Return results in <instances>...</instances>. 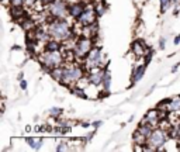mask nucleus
Segmentation results:
<instances>
[{"mask_svg":"<svg viewBox=\"0 0 180 152\" xmlns=\"http://www.w3.org/2000/svg\"><path fill=\"white\" fill-rule=\"evenodd\" d=\"M48 31L52 38L59 41H68L75 37V31L72 25L66 21V18H52L48 21Z\"/></svg>","mask_w":180,"mask_h":152,"instance_id":"nucleus-1","label":"nucleus"},{"mask_svg":"<svg viewBox=\"0 0 180 152\" xmlns=\"http://www.w3.org/2000/svg\"><path fill=\"white\" fill-rule=\"evenodd\" d=\"M38 59L46 73H49V70L54 68L64 65L65 62V56L61 51H44L42 54L38 55Z\"/></svg>","mask_w":180,"mask_h":152,"instance_id":"nucleus-2","label":"nucleus"},{"mask_svg":"<svg viewBox=\"0 0 180 152\" xmlns=\"http://www.w3.org/2000/svg\"><path fill=\"white\" fill-rule=\"evenodd\" d=\"M85 78V68L76 64H66L64 65V79L62 85L65 86H73L75 83L80 82Z\"/></svg>","mask_w":180,"mask_h":152,"instance_id":"nucleus-3","label":"nucleus"},{"mask_svg":"<svg viewBox=\"0 0 180 152\" xmlns=\"http://www.w3.org/2000/svg\"><path fill=\"white\" fill-rule=\"evenodd\" d=\"M169 138L168 131L162 127H158L152 131L151 137L148 138L147 145L143 146V151H163V146L166 144V140Z\"/></svg>","mask_w":180,"mask_h":152,"instance_id":"nucleus-4","label":"nucleus"},{"mask_svg":"<svg viewBox=\"0 0 180 152\" xmlns=\"http://www.w3.org/2000/svg\"><path fill=\"white\" fill-rule=\"evenodd\" d=\"M94 47L93 44V40L92 38H89V37H85V35H80L79 38H76V42L73 45V51H75V55H76V59H83L85 61L86 55L89 54V51Z\"/></svg>","mask_w":180,"mask_h":152,"instance_id":"nucleus-5","label":"nucleus"},{"mask_svg":"<svg viewBox=\"0 0 180 152\" xmlns=\"http://www.w3.org/2000/svg\"><path fill=\"white\" fill-rule=\"evenodd\" d=\"M85 66L86 69H92V68L96 66H106L103 64V51H101L100 47L94 45L89 51V54L85 58Z\"/></svg>","mask_w":180,"mask_h":152,"instance_id":"nucleus-6","label":"nucleus"},{"mask_svg":"<svg viewBox=\"0 0 180 152\" xmlns=\"http://www.w3.org/2000/svg\"><path fill=\"white\" fill-rule=\"evenodd\" d=\"M48 11L52 18H66L69 16V4L66 0H55L49 4Z\"/></svg>","mask_w":180,"mask_h":152,"instance_id":"nucleus-7","label":"nucleus"},{"mask_svg":"<svg viewBox=\"0 0 180 152\" xmlns=\"http://www.w3.org/2000/svg\"><path fill=\"white\" fill-rule=\"evenodd\" d=\"M107 69H108V64H106V66H96L92 69H87V75H86L87 83L93 86H101Z\"/></svg>","mask_w":180,"mask_h":152,"instance_id":"nucleus-8","label":"nucleus"},{"mask_svg":"<svg viewBox=\"0 0 180 152\" xmlns=\"http://www.w3.org/2000/svg\"><path fill=\"white\" fill-rule=\"evenodd\" d=\"M97 18L99 16L94 10V4H86L85 11L80 14V17L76 20V23L80 25H90L97 23Z\"/></svg>","mask_w":180,"mask_h":152,"instance_id":"nucleus-9","label":"nucleus"},{"mask_svg":"<svg viewBox=\"0 0 180 152\" xmlns=\"http://www.w3.org/2000/svg\"><path fill=\"white\" fill-rule=\"evenodd\" d=\"M149 47L147 44L143 42L142 40H134L131 42V52L134 54V56L137 59L139 58H145V55H147V51Z\"/></svg>","mask_w":180,"mask_h":152,"instance_id":"nucleus-10","label":"nucleus"},{"mask_svg":"<svg viewBox=\"0 0 180 152\" xmlns=\"http://www.w3.org/2000/svg\"><path fill=\"white\" fill-rule=\"evenodd\" d=\"M141 123H149V124H152L153 127H156V125L160 123V116H159V110L158 109H151L147 111V114H145V117L142 118V121Z\"/></svg>","mask_w":180,"mask_h":152,"instance_id":"nucleus-11","label":"nucleus"},{"mask_svg":"<svg viewBox=\"0 0 180 152\" xmlns=\"http://www.w3.org/2000/svg\"><path fill=\"white\" fill-rule=\"evenodd\" d=\"M147 66L148 65L143 62L142 65H135L134 69H132V73H131V82L132 83H137L142 79V76L145 75V70H147Z\"/></svg>","mask_w":180,"mask_h":152,"instance_id":"nucleus-12","label":"nucleus"},{"mask_svg":"<svg viewBox=\"0 0 180 152\" xmlns=\"http://www.w3.org/2000/svg\"><path fill=\"white\" fill-rule=\"evenodd\" d=\"M85 9H86V4L83 3V2L72 3V4H69V16L73 17L75 20H77V18L80 17V14L85 11Z\"/></svg>","mask_w":180,"mask_h":152,"instance_id":"nucleus-13","label":"nucleus"},{"mask_svg":"<svg viewBox=\"0 0 180 152\" xmlns=\"http://www.w3.org/2000/svg\"><path fill=\"white\" fill-rule=\"evenodd\" d=\"M25 142L30 145V148H33L34 151H38V149L42 148L44 144V138L41 137H27L25 138Z\"/></svg>","mask_w":180,"mask_h":152,"instance_id":"nucleus-14","label":"nucleus"},{"mask_svg":"<svg viewBox=\"0 0 180 152\" xmlns=\"http://www.w3.org/2000/svg\"><path fill=\"white\" fill-rule=\"evenodd\" d=\"M61 48L62 42L59 40H55V38H51L44 44V51H61Z\"/></svg>","mask_w":180,"mask_h":152,"instance_id":"nucleus-15","label":"nucleus"},{"mask_svg":"<svg viewBox=\"0 0 180 152\" xmlns=\"http://www.w3.org/2000/svg\"><path fill=\"white\" fill-rule=\"evenodd\" d=\"M49 76H51L54 80H56V82L61 83L62 79H64V65H61V66H56L54 68V69L49 70Z\"/></svg>","mask_w":180,"mask_h":152,"instance_id":"nucleus-16","label":"nucleus"},{"mask_svg":"<svg viewBox=\"0 0 180 152\" xmlns=\"http://www.w3.org/2000/svg\"><path fill=\"white\" fill-rule=\"evenodd\" d=\"M168 111L169 113H180V96L172 99V101L168 106Z\"/></svg>","mask_w":180,"mask_h":152,"instance_id":"nucleus-17","label":"nucleus"},{"mask_svg":"<svg viewBox=\"0 0 180 152\" xmlns=\"http://www.w3.org/2000/svg\"><path fill=\"white\" fill-rule=\"evenodd\" d=\"M70 92L75 94V96H77V97L80 99H85V100H87V94H86L85 89L80 87L79 85H73V86H70Z\"/></svg>","mask_w":180,"mask_h":152,"instance_id":"nucleus-18","label":"nucleus"},{"mask_svg":"<svg viewBox=\"0 0 180 152\" xmlns=\"http://www.w3.org/2000/svg\"><path fill=\"white\" fill-rule=\"evenodd\" d=\"M94 10H96V13H97L99 17H101V16L106 13V10H107V4L101 0V2H99V3L94 4Z\"/></svg>","mask_w":180,"mask_h":152,"instance_id":"nucleus-19","label":"nucleus"},{"mask_svg":"<svg viewBox=\"0 0 180 152\" xmlns=\"http://www.w3.org/2000/svg\"><path fill=\"white\" fill-rule=\"evenodd\" d=\"M62 113H64V110L61 109V107H52V109H49L48 114L52 117V118H59V117L62 116Z\"/></svg>","mask_w":180,"mask_h":152,"instance_id":"nucleus-20","label":"nucleus"},{"mask_svg":"<svg viewBox=\"0 0 180 152\" xmlns=\"http://www.w3.org/2000/svg\"><path fill=\"white\" fill-rule=\"evenodd\" d=\"M110 83H111V75H110V70L107 69L106 76H104V80H103V85H101L104 90H110Z\"/></svg>","mask_w":180,"mask_h":152,"instance_id":"nucleus-21","label":"nucleus"},{"mask_svg":"<svg viewBox=\"0 0 180 152\" xmlns=\"http://www.w3.org/2000/svg\"><path fill=\"white\" fill-rule=\"evenodd\" d=\"M56 152H65V151H69L70 149V146H69V144L66 142V141H61V142L56 145Z\"/></svg>","mask_w":180,"mask_h":152,"instance_id":"nucleus-22","label":"nucleus"},{"mask_svg":"<svg viewBox=\"0 0 180 152\" xmlns=\"http://www.w3.org/2000/svg\"><path fill=\"white\" fill-rule=\"evenodd\" d=\"M159 2H160V11L165 13L168 9H170L172 2H173V0H159Z\"/></svg>","mask_w":180,"mask_h":152,"instance_id":"nucleus-23","label":"nucleus"},{"mask_svg":"<svg viewBox=\"0 0 180 152\" xmlns=\"http://www.w3.org/2000/svg\"><path fill=\"white\" fill-rule=\"evenodd\" d=\"M9 3L11 7L14 6H24L25 4V0H9Z\"/></svg>","mask_w":180,"mask_h":152,"instance_id":"nucleus-24","label":"nucleus"},{"mask_svg":"<svg viewBox=\"0 0 180 152\" xmlns=\"http://www.w3.org/2000/svg\"><path fill=\"white\" fill-rule=\"evenodd\" d=\"M38 2H40V3L42 4V6H49V4L54 3L55 0H38Z\"/></svg>","mask_w":180,"mask_h":152,"instance_id":"nucleus-25","label":"nucleus"},{"mask_svg":"<svg viewBox=\"0 0 180 152\" xmlns=\"http://www.w3.org/2000/svg\"><path fill=\"white\" fill-rule=\"evenodd\" d=\"M166 40L165 38H160V40H159V49H165V45H166Z\"/></svg>","mask_w":180,"mask_h":152,"instance_id":"nucleus-26","label":"nucleus"},{"mask_svg":"<svg viewBox=\"0 0 180 152\" xmlns=\"http://www.w3.org/2000/svg\"><path fill=\"white\" fill-rule=\"evenodd\" d=\"M20 87L23 89V90H27V80H20Z\"/></svg>","mask_w":180,"mask_h":152,"instance_id":"nucleus-27","label":"nucleus"},{"mask_svg":"<svg viewBox=\"0 0 180 152\" xmlns=\"http://www.w3.org/2000/svg\"><path fill=\"white\" fill-rule=\"evenodd\" d=\"M101 124H103V121H100V120H99V121H94V123H92V125H93V127H94V128H99V127H100Z\"/></svg>","mask_w":180,"mask_h":152,"instance_id":"nucleus-28","label":"nucleus"},{"mask_svg":"<svg viewBox=\"0 0 180 152\" xmlns=\"http://www.w3.org/2000/svg\"><path fill=\"white\" fill-rule=\"evenodd\" d=\"M38 0H25V4H28V6H33V4H35Z\"/></svg>","mask_w":180,"mask_h":152,"instance_id":"nucleus-29","label":"nucleus"},{"mask_svg":"<svg viewBox=\"0 0 180 152\" xmlns=\"http://www.w3.org/2000/svg\"><path fill=\"white\" fill-rule=\"evenodd\" d=\"M173 44H174V45H179V44H180V35L174 37V41H173Z\"/></svg>","mask_w":180,"mask_h":152,"instance_id":"nucleus-30","label":"nucleus"},{"mask_svg":"<svg viewBox=\"0 0 180 152\" xmlns=\"http://www.w3.org/2000/svg\"><path fill=\"white\" fill-rule=\"evenodd\" d=\"M17 79H19V80H23V79H24V73L20 72V73H19V76H17Z\"/></svg>","mask_w":180,"mask_h":152,"instance_id":"nucleus-31","label":"nucleus"}]
</instances>
